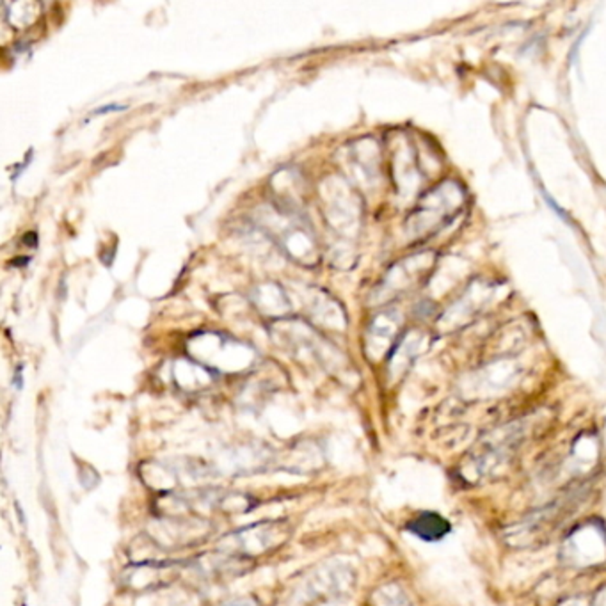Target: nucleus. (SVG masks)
Here are the masks:
<instances>
[{
    "label": "nucleus",
    "instance_id": "nucleus-2",
    "mask_svg": "<svg viewBox=\"0 0 606 606\" xmlns=\"http://www.w3.org/2000/svg\"><path fill=\"white\" fill-rule=\"evenodd\" d=\"M123 109H125L123 105H109V107H103V109L94 111L93 114H103V112H107V111H123Z\"/></svg>",
    "mask_w": 606,
    "mask_h": 606
},
{
    "label": "nucleus",
    "instance_id": "nucleus-1",
    "mask_svg": "<svg viewBox=\"0 0 606 606\" xmlns=\"http://www.w3.org/2000/svg\"><path fill=\"white\" fill-rule=\"evenodd\" d=\"M409 532L425 541H438L450 532V524L438 514L425 513L409 523Z\"/></svg>",
    "mask_w": 606,
    "mask_h": 606
}]
</instances>
